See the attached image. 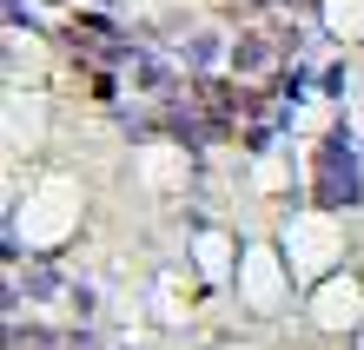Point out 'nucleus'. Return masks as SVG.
Here are the masks:
<instances>
[{
  "label": "nucleus",
  "mask_w": 364,
  "mask_h": 350,
  "mask_svg": "<svg viewBox=\"0 0 364 350\" xmlns=\"http://www.w3.org/2000/svg\"><path fill=\"white\" fill-rule=\"evenodd\" d=\"M212 60H219V40L199 33V40H192V67H212Z\"/></svg>",
  "instance_id": "nucleus-3"
},
{
  "label": "nucleus",
  "mask_w": 364,
  "mask_h": 350,
  "mask_svg": "<svg viewBox=\"0 0 364 350\" xmlns=\"http://www.w3.org/2000/svg\"><path fill=\"white\" fill-rule=\"evenodd\" d=\"M27 297H60V271L53 265H27Z\"/></svg>",
  "instance_id": "nucleus-1"
},
{
  "label": "nucleus",
  "mask_w": 364,
  "mask_h": 350,
  "mask_svg": "<svg viewBox=\"0 0 364 350\" xmlns=\"http://www.w3.org/2000/svg\"><path fill=\"white\" fill-rule=\"evenodd\" d=\"M67 297H73V317H100V291H93V284H67Z\"/></svg>",
  "instance_id": "nucleus-2"
},
{
  "label": "nucleus",
  "mask_w": 364,
  "mask_h": 350,
  "mask_svg": "<svg viewBox=\"0 0 364 350\" xmlns=\"http://www.w3.org/2000/svg\"><path fill=\"white\" fill-rule=\"evenodd\" d=\"M232 60H239V67H265V60H272V47H259V40H245V47L232 53Z\"/></svg>",
  "instance_id": "nucleus-4"
}]
</instances>
